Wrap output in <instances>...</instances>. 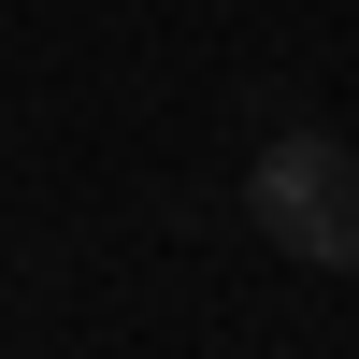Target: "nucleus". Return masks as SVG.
I'll return each instance as SVG.
<instances>
[{
	"label": "nucleus",
	"instance_id": "f257e3e1",
	"mask_svg": "<svg viewBox=\"0 0 359 359\" xmlns=\"http://www.w3.org/2000/svg\"><path fill=\"white\" fill-rule=\"evenodd\" d=\"M245 216L273 230L302 273H359V144L331 130H273L245 158Z\"/></svg>",
	"mask_w": 359,
	"mask_h": 359
}]
</instances>
